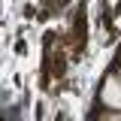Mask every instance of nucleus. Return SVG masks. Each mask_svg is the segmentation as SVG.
<instances>
[{
	"label": "nucleus",
	"instance_id": "nucleus-1",
	"mask_svg": "<svg viewBox=\"0 0 121 121\" xmlns=\"http://www.w3.org/2000/svg\"><path fill=\"white\" fill-rule=\"evenodd\" d=\"M109 121H121V118H109Z\"/></svg>",
	"mask_w": 121,
	"mask_h": 121
}]
</instances>
